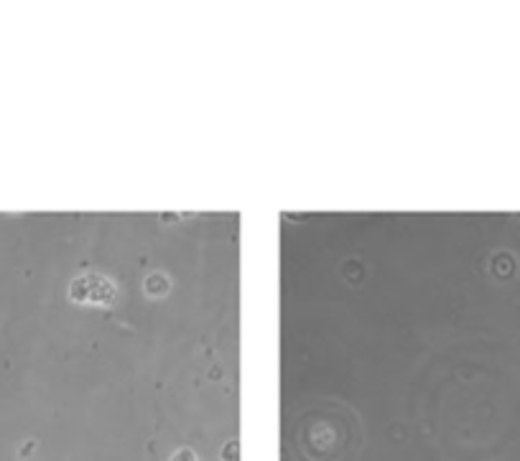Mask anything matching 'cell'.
Listing matches in <instances>:
<instances>
[{
    "label": "cell",
    "mask_w": 520,
    "mask_h": 461,
    "mask_svg": "<svg viewBox=\"0 0 520 461\" xmlns=\"http://www.w3.org/2000/svg\"><path fill=\"white\" fill-rule=\"evenodd\" d=\"M69 298L77 304H100L110 306L118 298V291L110 280L100 273H84V276L75 278L69 286Z\"/></svg>",
    "instance_id": "1"
},
{
    "label": "cell",
    "mask_w": 520,
    "mask_h": 461,
    "mask_svg": "<svg viewBox=\"0 0 520 461\" xmlns=\"http://www.w3.org/2000/svg\"><path fill=\"white\" fill-rule=\"evenodd\" d=\"M168 278L164 276V273H151L148 278H146V293L148 295H164L168 293Z\"/></svg>",
    "instance_id": "2"
},
{
    "label": "cell",
    "mask_w": 520,
    "mask_h": 461,
    "mask_svg": "<svg viewBox=\"0 0 520 461\" xmlns=\"http://www.w3.org/2000/svg\"><path fill=\"white\" fill-rule=\"evenodd\" d=\"M222 459L224 461H240V443L237 441L227 443V446H224V451H222Z\"/></svg>",
    "instance_id": "3"
},
{
    "label": "cell",
    "mask_w": 520,
    "mask_h": 461,
    "mask_svg": "<svg viewBox=\"0 0 520 461\" xmlns=\"http://www.w3.org/2000/svg\"><path fill=\"white\" fill-rule=\"evenodd\" d=\"M171 461H196V456H194V451H189V449H179Z\"/></svg>",
    "instance_id": "4"
},
{
    "label": "cell",
    "mask_w": 520,
    "mask_h": 461,
    "mask_svg": "<svg viewBox=\"0 0 520 461\" xmlns=\"http://www.w3.org/2000/svg\"><path fill=\"white\" fill-rule=\"evenodd\" d=\"M31 449H34V441L23 443V449H21V456H28V453H31Z\"/></svg>",
    "instance_id": "5"
}]
</instances>
